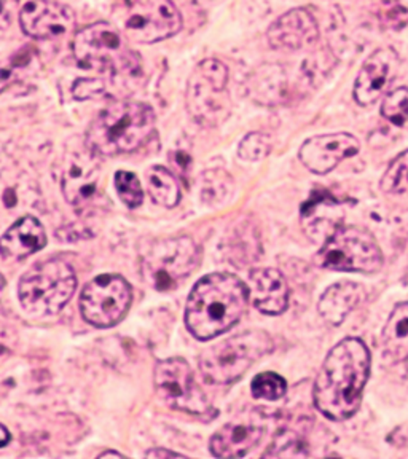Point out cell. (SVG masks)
I'll list each match as a JSON object with an SVG mask.
<instances>
[{"label": "cell", "mask_w": 408, "mask_h": 459, "mask_svg": "<svg viewBox=\"0 0 408 459\" xmlns=\"http://www.w3.org/2000/svg\"><path fill=\"white\" fill-rule=\"evenodd\" d=\"M266 37L274 50H301L317 42L319 26L307 8H294L273 22Z\"/></svg>", "instance_id": "ac0fdd59"}, {"label": "cell", "mask_w": 408, "mask_h": 459, "mask_svg": "<svg viewBox=\"0 0 408 459\" xmlns=\"http://www.w3.org/2000/svg\"><path fill=\"white\" fill-rule=\"evenodd\" d=\"M47 244L42 223L32 215L22 217L2 237V252L8 258L22 260L40 251Z\"/></svg>", "instance_id": "ffe728a7"}, {"label": "cell", "mask_w": 408, "mask_h": 459, "mask_svg": "<svg viewBox=\"0 0 408 459\" xmlns=\"http://www.w3.org/2000/svg\"><path fill=\"white\" fill-rule=\"evenodd\" d=\"M252 303L264 315L284 313L289 303V286L276 268H256L249 276Z\"/></svg>", "instance_id": "d6986e66"}, {"label": "cell", "mask_w": 408, "mask_h": 459, "mask_svg": "<svg viewBox=\"0 0 408 459\" xmlns=\"http://www.w3.org/2000/svg\"><path fill=\"white\" fill-rule=\"evenodd\" d=\"M153 383L160 399L168 407L192 415H203L208 411L209 399L196 385L194 372L186 359L160 360L153 372Z\"/></svg>", "instance_id": "8fae6325"}, {"label": "cell", "mask_w": 408, "mask_h": 459, "mask_svg": "<svg viewBox=\"0 0 408 459\" xmlns=\"http://www.w3.org/2000/svg\"><path fill=\"white\" fill-rule=\"evenodd\" d=\"M383 356L391 364L408 359V301L399 303L389 316L381 337Z\"/></svg>", "instance_id": "7402d4cb"}, {"label": "cell", "mask_w": 408, "mask_h": 459, "mask_svg": "<svg viewBox=\"0 0 408 459\" xmlns=\"http://www.w3.org/2000/svg\"><path fill=\"white\" fill-rule=\"evenodd\" d=\"M370 351L359 338H344L327 354L313 389L316 409L332 421L352 418L370 375Z\"/></svg>", "instance_id": "6da1fadb"}, {"label": "cell", "mask_w": 408, "mask_h": 459, "mask_svg": "<svg viewBox=\"0 0 408 459\" xmlns=\"http://www.w3.org/2000/svg\"><path fill=\"white\" fill-rule=\"evenodd\" d=\"M366 299V289L356 282H338L329 287L319 300V313L332 325H340L352 309Z\"/></svg>", "instance_id": "44dd1931"}, {"label": "cell", "mask_w": 408, "mask_h": 459, "mask_svg": "<svg viewBox=\"0 0 408 459\" xmlns=\"http://www.w3.org/2000/svg\"><path fill=\"white\" fill-rule=\"evenodd\" d=\"M18 10V0H2V13H0V24L5 30L13 22L14 13Z\"/></svg>", "instance_id": "1f68e13d"}, {"label": "cell", "mask_w": 408, "mask_h": 459, "mask_svg": "<svg viewBox=\"0 0 408 459\" xmlns=\"http://www.w3.org/2000/svg\"><path fill=\"white\" fill-rule=\"evenodd\" d=\"M186 102L195 122L203 126L222 125L231 110L227 65L217 59L201 61L187 83Z\"/></svg>", "instance_id": "52a82bcc"}, {"label": "cell", "mask_w": 408, "mask_h": 459, "mask_svg": "<svg viewBox=\"0 0 408 459\" xmlns=\"http://www.w3.org/2000/svg\"><path fill=\"white\" fill-rule=\"evenodd\" d=\"M2 437H4V440H2V446H7L8 444V438H10V436H8V430L4 424H2Z\"/></svg>", "instance_id": "836d02e7"}, {"label": "cell", "mask_w": 408, "mask_h": 459, "mask_svg": "<svg viewBox=\"0 0 408 459\" xmlns=\"http://www.w3.org/2000/svg\"><path fill=\"white\" fill-rule=\"evenodd\" d=\"M266 416L258 409H246L222 426L211 438V452L217 458H241L254 450L265 436Z\"/></svg>", "instance_id": "4fadbf2b"}, {"label": "cell", "mask_w": 408, "mask_h": 459, "mask_svg": "<svg viewBox=\"0 0 408 459\" xmlns=\"http://www.w3.org/2000/svg\"><path fill=\"white\" fill-rule=\"evenodd\" d=\"M381 115L395 128L408 129V88H397L381 104Z\"/></svg>", "instance_id": "d4e9b609"}, {"label": "cell", "mask_w": 408, "mask_h": 459, "mask_svg": "<svg viewBox=\"0 0 408 459\" xmlns=\"http://www.w3.org/2000/svg\"><path fill=\"white\" fill-rule=\"evenodd\" d=\"M251 389L256 399L280 401L281 397L286 395L287 383L278 373H258L257 377L252 380Z\"/></svg>", "instance_id": "4316f807"}, {"label": "cell", "mask_w": 408, "mask_h": 459, "mask_svg": "<svg viewBox=\"0 0 408 459\" xmlns=\"http://www.w3.org/2000/svg\"><path fill=\"white\" fill-rule=\"evenodd\" d=\"M155 128L151 106L118 100L100 110L86 131V145L100 157L129 153L143 145Z\"/></svg>", "instance_id": "3957f363"}, {"label": "cell", "mask_w": 408, "mask_h": 459, "mask_svg": "<svg viewBox=\"0 0 408 459\" xmlns=\"http://www.w3.org/2000/svg\"><path fill=\"white\" fill-rule=\"evenodd\" d=\"M20 22L26 36L45 40L71 32L75 28V14L55 0H30L22 7Z\"/></svg>", "instance_id": "9a60e30c"}, {"label": "cell", "mask_w": 408, "mask_h": 459, "mask_svg": "<svg viewBox=\"0 0 408 459\" xmlns=\"http://www.w3.org/2000/svg\"><path fill=\"white\" fill-rule=\"evenodd\" d=\"M272 152V139L265 133H251L239 143V157L246 161H260Z\"/></svg>", "instance_id": "f546056e"}, {"label": "cell", "mask_w": 408, "mask_h": 459, "mask_svg": "<svg viewBox=\"0 0 408 459\" xmlns=\"http://www.w3.org/2000/svg\"><path fill=\"white\" fill-rule=\"evenodd\" d=\"M77 289V274L63 258H48L22 274L18 295L22 307L37 316L57 315Z\"/></svg>", "instance_id": "5b68a950"}, {"label": "cell", "mask_w": 408, "mask_h": 459, "mask_svg": "<svg viewBox=\"0 0 408 459\" xmlns=\"http://www.w3.org/2000/svg\"><path fill=\"white\" fill-rule=\"evenodd\" d=\"M313 423H300L294 428L280 430V434L274 438L270 452L265 456L270 458H280V456H309L311 455V442H309V432Z\"/></svg>", "instance_id": "603a6c76"}, {"label": "cell", "mask_w": 408, "mask_h": 459, "mask_svg": "<svg viewBox=\"0 0 408 459\" xmlns=\"http://www.w3.org/2000/svg\"><path fill=\"white\" fill-rule=\"evenodd\" d=\"M104 83L100 80H79L74 85V96L80 100L96 98L100 94H104Z\"/></svg>", "instance_id": "4dcf8cb0"}, {"label": "cell", "mask_w": 408, "mask_h": 459, "mask_svg": "<svg viewBox=\"0 0 408 459\" xmlns=\"http://www.w3.org/2000/svg\"><path fill=\"white\" fill-rule=\"evenodd\" d=\"M115 188H117V194L120 196V200L128 208L135 209L143 204V186H141L136 174L128 171L117 172L115 174Z\"/></svg>", "instance_id": "f1b7e54d"}, {"label": "cell", "mask_w": 408, "mask_h": 459, "mask_svg": "<svg viewBox=\"0 0 408 459\" xmlns=\"http://www.w3.org/2000/svg\"><path fill=\"white\" fill-rule=\"evenodd\" d=\"M360 149L356 137L348 133L323 134L308 139L301 145L299 157L303 165L315 174H327L335 169L343 160L352 158Z\"/></svg>", "instance_id": "e0dca14e"}, {"label": "cell", "mask_w": 408, "mask_h": 459, "mask_svg": "<svg viewBox=\"0 0 408 459\" xmlns=\"http://www.w3.org/2000/svg\"><path fill=\"white\" fill-rule=\"evenodd\" d=\"M122 24L129 40L155 43L176 36L182 29V16L172 0H135Z\"/></svg>", "instance_id": "7c38bea8"}, {"label": "cell", "mask_w": 408, "mask_h": 459, "mask_svg": "<svg viewBox=\"0 0 408 459\" xmlns=\"http://www.w3.org/2000/svg\"><path fill=\"white\" fill-rule=\"evenodd\" d=\"M147 458H184V455L180 453L169 452L165 448H153L151 452L145 453Z\"/></svg>", "instance_id": "d6a6232c"}, {"label": "cell", "mask_w": 408, "mask_h": 459, "mask_svg": "<svg viewBox=\"0 0 408 459\" xmlns=\"http://www.w3.org/2000/svg\"><path fill=\"white\" fill-rule=\"evenodd\" d=\"M231 190V178L222 169H214L208 171L203 176V188H201V196L203 200L208 203H222Z\"/></svg>", "instance_id": "83f0119b"}, {"label": "cell", "mask_w": 408, "mask_h": 459, "mask_svg": "<svg viewBox=\"0 0 408 459\" xmlns=\"http://www.w3.org/2000/svg\"><path fill=\"white\" fill-rule=\"evenodd\" d=\"M133 290L118 274H102L86 284L80 295V311L86 323L100 329L114 327L128 313Z\"/></svg>", "instance_id": "30bf717a"}, {"label": "cell", "mask_w": 408, "mask_h": 459, "mask_svg": "<svg viewBox=\"0 0 408 459\" xmlns=\"http://www.w3.org/2000/svg\"><path fill=\"white\" fill-rule=\"evenodd\" d=\"M98 153L88 145L77 147L65 157L63 194L67 203L77 209H86L100 192V168Z\"/></svg>", "instance_id": "5bb4252c"}, {"label": "cell", "mask_w": 408, "mask_h": 459, "mask_svg": "<svg viewBox=\"0 0 408 459\" xmlns=\"http://www.w3.org/2000/svg\"><path fill=\"white\" fill-rule=\"evenodd\" d=\"M72 50L82 67L109 72L114 77L128 79L141 65V59L129 50L122 34L108 22H94L80 29Z\"/></svg>", "instance_id": "8992f818"}, {"label": "cell", "mask_w": 408, "mask_h": 459, "mask_svg": "<svg viewBox=\"0 0 408 459\" xmlns=\"http://www.w3.org/2000/svg\"><path fill=\"white\" fill-rule=\"evenodd\" d=\"M108 456H117V458H123L122 453L118 452H104L100 453V458H108Z\"/></svg>", "instance_id": "e575fe53"}, {"label": "cell", "mask_w": 408, "mask_h": 459, "mask_svg": "<svg viewBox=\"0 0 408 459\" xmlns=\"http://www.w3.org/2000/svg\"><path fill=\"white\" fill-rule=\"evenodd\" d=\"M401 65L393 48H380L367 57L354 85V100L360 106H370L386 93Z\"/></svg>", "instance_id": "2e32d148"}, {"label": "cell", "mask_w": 408, "mask_h": 459, "mask_svg": "<svg viewBox=\"0 0 408 459\" xmlns=\"http://www.w3.org/2000/svg\"><path fill=\"white\" fill-rule=\"evenodd\" d=\"M317 264L334 272L375 273L383 265V254L370 231L337 227L317 252Z\"/></svg>", "instance_id": "ba28073f"}, {"label": "cell", "mask_w": 408, "mask_h": 459, "mask_svg": "<svg viewBox=\"0 0 408 459\" xmlns=\"http://www.w3.org/2000/svg\"><path fill=\"white\" fill-rule=\"evenodd\" d=\"M381 190L385 194L408 195V151L389 165L381 179Z\"/></svg>", "instance_id": "484cf974"}, {"label": "cell", "mask_w": 408, "mask_h": 459, "mask_svg": "<svg viewBox=\"0 0 408 459\" xmlns=\"http://www.w3.org/2000/svg\"><path fill=\"white\" fill-rule=\"evenodd\" d=\"M249 294L235 274L211 273L201 278L187 301V329L201 342L221 335L241 319Z\"/></svg>", "instance_id": "7a4b0ae2"}, {"label": "cell", "mask_w": 408, "mask_h": 459, "mask_svg": "<svg viewBox=\"0 0 408 459\" xmlns=\"http://www.w3.org/2000/svg\"><path fill=\"white\" fill-rule=\"evenodd\" d=\"M147 188L152 200L160 206L174 208L179 204V182L165 166H152L147 171Z\"/></svg>", "instance_id": "cb8c5ba5"}, {"label": "cell", "mask_w": 408, "mask_h": 459, "mask_svg": "<svg viewBox=\"0 0 408 459\" xmlns=\"http://www.w3.org/2000/svg\"><path fill=\"white\" fill-rule=\"evenodd\" d=\"M200 262V249L188 237L168 238L152 244L143 252V280L160 292H169L194 272Z\"/></svg>", "instance_id": "9c48e42d"}, {"label": "cell", "mask_w": 408, "mask_h": 459, "mask_svg": "<svg viewBox=\"0 0 408 459\" xmlns=\"http://www.w3.org/2000/svg\"><path fill=\"white\" fill-rule=\"evenodd\" d=\"M274 348L272 337L264 330H247L211 346L200 358L203 378L209 385H230L247 372L258 359Z\"/></svg>", "instance_id": "277c9868"}]
</instances>
